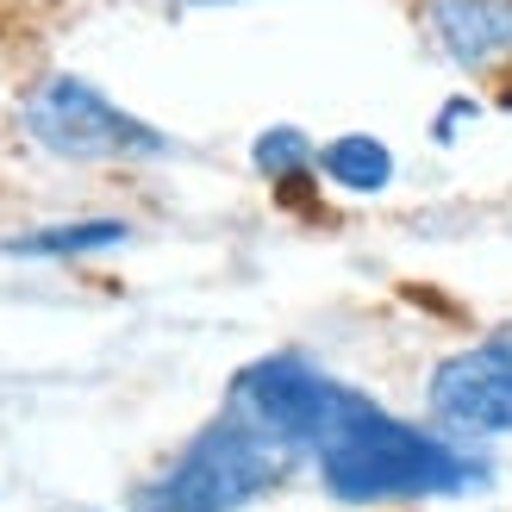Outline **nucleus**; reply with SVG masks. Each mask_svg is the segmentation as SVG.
Here are the masks:
<instances>
[{"instance_id": "obj_1", "label": "nucleus", "mask_w": 512, "mask_h": 512, "mask_svg": "<svg viewBox=\"0 0 512 512\" xmlns=\"http://www.w3.org/2000/svg\"><path fill=\"white\" fill-rule=\"evenodd\" d=\"M319 481L331 500L350 506H388V500H425V494H469L488 481L481 456L463 444L431 438V431L394 419L388 406H375L369 394H350L338 425L325 431V444L313 450Z\"/></svg>"}, {"instance_id": "obj_2", "label": "nucleus", "mask_w": 512, "mask_h": 512, "mask_svg": "<svg viewBox=\"0 0 512 512\" xmlns=\"http://www.w3.org/2000/svg\"><path fill=\"white\" fill-rule=\"evenodd\" d=\"M288 469L294 450L225 406L207 431L188 438V450L169 456V469L132 488V512H244L250 500L281 488Z\"/></svg>"}, {"instance_id": "obj_3", "label": "nucleus", "mask_w": 512, "mask_h": 512, "mask_svg": "<svg viewBox=\"0 0 512 512\" xmlns=\"http://www.w3.org/2000/svg\"><path fill=\"white\" fill-rule=\"evenodd\" d=\"M19 119L32 132V144L50 150V157H63V163H157L175 150L157 125L125 113L88 75H44L25 94Z\"/></svg>"}, {"instance_id": "obj_4", "label": "nucleus", "mask_w": 512, "mask_h": 512, "mask_svg": "<svg viewBox=\"0 0 512 512\" xmlns=\"http://www.w3.org/2000/svg\"><path fill=\"white\" fill-rule=\"evenodd\" d=\"M356 388L319 375L306 356H263L232 381V413H244L256 431L281 438L294 456H313L325 444V431L338 425Z\"/></svg>"}, {"instance_id": "obj_5", "label": "nucleus", "mask_w": 512, "mask_h": 512, "mask_svg": "<svg viewBox=\"0 0 512 512\" xmlns=\"http://www.w3.org/2000/svg\"><path fill=\"white\" fill-rule=\"evenodd\" d=\"M431 419L469 438H512V331L456 350L431 369Z\"/></svg>"}, {"instance_id": "obj_6", "label": "nucleus", "mask_w": 512, "mask_h": 512, "mask_svg": "<svg viewBox=\"0 0 512 512\" xmlns=\"http://www.w3.org/2000/svg\"><path fill=\"white\" fill-rule=\"evenodd\" d=\"M425 32L456 69H500L512 63V0H425Z\"/></svg>"}, {"instance_id": "obj_7", "label": "nucleus", "mask_w": 512, "mask_h": 512, "mask_svg": "<svg viewBox=\"0 0 512 512\" xmlns=\"http://www.w3.org/2000/svg\"><path fill=\"white\" fill-rule=\"evenodd\" d=\"M319 175L344 194H381L394 182V150L375 132H338L319 150Z\"/></svg>"}, {"instance_id": "obj_8", "label": "nucleus", "mask_w": 512, "mask_h": 512, "mask_svg": "<svg viewBox=\"0 0 512 512\" xmlns=\"http://www.w3.org/2000/svg\"><path fill=\"white\" fill-rule=\"evenodd\" d=\"M132 238L125 219H75V225H44V232H19L0 250L7 256H32V263H50V256H94V250H113Z\"/></svg>"}, {"instance_id": "obj_9", "label": "nucleus", "mask_w": 512, "mask_h": 512, "mask_svg": "<svg viewBox=\"0 0 512 512\" xmlns=\"http://www.w3.org/2000/svg\"><path fill=\"white\" fill-rule=\"evenodd\" d=\"M250 163H256V175H269L275 188H300L306 175L319 169V144L306 138L300 125H269V132H256Z\"/></svg>"}, {"instance_id": "obj_10", "label": "nucleus", "mask_w": 512, "mask_h": 512, "mask_svg": "<svg viewBox=\"0 0 512 512\" xmlns=\"http://www.w3.org/2000/svg\"><path fill=\"white\" fill-rule=\"evenodd\" d=\"M469 119H481V100H469V94H456V100H444V113L431 119V138H438V144H456V132H463Z\"/></svg>"}, {"instance_id": "obj_11", "label": "nucleus", "mask_w": 512, "mask_h": 512, "mask_svg": "<svg viewBox=\"0 0 512 512\" xmlns=\"http://www.w3.org/2000/svg\"><path fill=\"white\" fill-rule=\"evenodd\" d=\"M175 7H238V0H175Z\"/></svg>"}]
</instances>
